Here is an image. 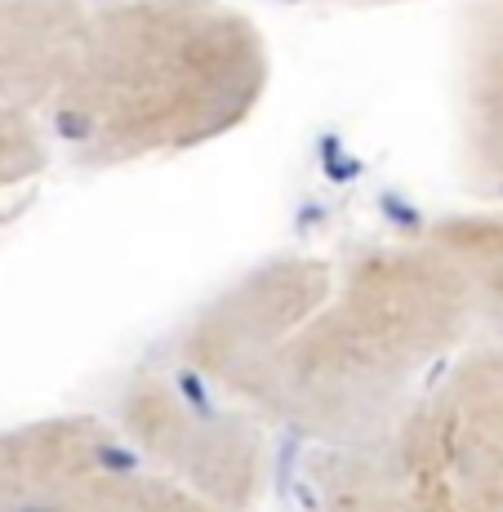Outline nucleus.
Segmentation results:
<instances>
[{"label":"nucleus","instance_id":"8","mask_svg":"<svg viewBox=\"0 0 503 512\" xmlns=\"http://www.w3.org/2000/svg\"><path fill=\"white\" fill-rule=\"evenodd\" d=\"M486 5H490V9H499V14H503V0H486Z\"/></svg>","mask_w":503,"mask_h":512},{"label":"nucleus","instance_id":"4","mask_svg":"<svg viewBox=\"0 0 503 512\" xmlns=\"http://www.w3.org/2000/svg\"><path fill=\"white\" fill-rule=\"evenodd\" d=\"M107 419L147 464L223 512H254L272 481V432L241 401L156 357L116 388Z\"/></svg>","mask_w":503,"mask_h":512},{"label":"nucleus","instance_id":"2","mask_svg":"<svg viewBox=\"0 0 503 512\" xmlns=\"http://www.w3.org/2000/svg\"><path fill=\"white\" fill-rule=\"evenodd\" d=\"M468 326L472 290L437 219L325 254L321 290L241 406L308 455L348 450L406 406Z\"/></svg>","mask_w":503,"mask_h":512},{"label":"nucleus","instance_id":"1","mask_svg":"<svg viewBox=\"0 0 503 512\" xmlns=\"http://www.w3.org/2000/svg\"><path fill=\"white\" fill-rule=\"evenodd\" d=\"M272 90L241 0H0V116L72 170L170 165L232 139Z\"/></svg>","mask_w":503,"mask_h":512},{"label":"nucleus","instance_id":"3","mask_svg":"<svg viewBox=\"0 0 503 512\" xmlns=\"http://www.w3.org/2000/svg\"><path fill=\"white\" fill-rule=\"evenodd\" d=\"M312 512H503V334L472 312L379 432L308 459Z\"/></svg>","mask_w":503,"mask_h":512},{"label":"nucleus","instance_id":"5","mask_svg":"<svg viewBox=\"0 0 503 512\" xmlns=\"http://www.w3.org/2000/svg\"><path fill=\"white\" fill-rule=\"evenodd\" d=\"M0 512H223L192 495L107 415L67 410L0 428Z\"/></svg>","mask_w":503,"mask_h":512},{"label":"nucleus","instance_id":"6","mask_svg":"<svg viewBox=\"0 0 503 512\" xmlns=\"http://www.w3.org/2000/svg\"><path fill=\"white\" fill-rule=\"evenodd\" d=\"M49 170H54V161H49V152L36 143V134H27L18 121L0 116V196L23 192V187H32L36 179H45Z\"/></svg>","mask_w":503,"mask_h":512},{"label":"nucleus","instance_id":"7","mask_svg":"<svg viewBox=\"0 0 503 512\" xmlns=\"http://www.w3.org/2000/svg\"><path fill=\"white\" fill-rule=\"evenodd\" d=\"M317 5H334V9H397V5H419V0H317Z\"/></svg>","mask_w":503,"mask_h":512}]
</instances>
